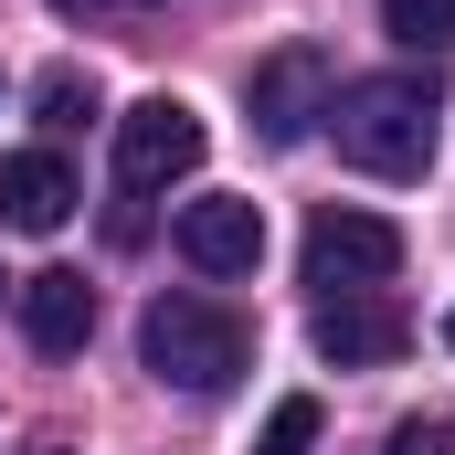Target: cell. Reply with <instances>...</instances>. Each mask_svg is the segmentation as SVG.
<instances>
[{"instance_id":"cell-5","label":"cell","mask_w":455,"mask_h":455,"mask_svg":"<svg viewBox=\"0 0 455 455\" xmlns=\"http://www.w3.org/2000/svg\"><path fill=\"white\" fill-rule=\"evenodd\" d=\"M180 170H202V116L180 107V96H138V107L116 116V180L127 191H159Z\"/></svg>"},{"instance_id":"cell-14","label":"cell","mask_w":455,"mask_h":455,"mask_svg":"<svg viewBox=\"0 0 455 455\" xmlns=\"http://www.w3.org/2000/svg\"><path fill=\"white\" fill-rule=\"evenodd\" d=\"M21 455H75V445H64V435H32V445H21Z\"/></svg>"},{"instance_id":"cell-8","label":"cell","mask_w":455,"mask_h":455,"mask_svg":"<svg viewBox=\"0 0 455 455\" xmlns=\"http://www.w3.org/2000/svg\"><path fill=\"white\" fill-rule=\"evenodd\" d=\"M180 254H191L202 275H254V254H265V212L233 202V191H212V202L180 212Z\"/></svg>"},{"instance_id":"cell-10","label":"cell","mask_w":455,"mask_h":455,"mask_svg":"<svg viewBox=\"0 0 455 455\" xmlns=\"http://www.w3.org/2000/svg\"><path fill=\"white\" fill-rule=\"evenodd\" d=\"M381 32L403 53H445L455 43V0H381Z\"/></svg>"},{"instance_id":"cell-4","label":"cell","mask_w":455,"mask_h":455,"mask_svg":"<svg viewBox=\"0 0 455 455\" xmlns=\"http://www.w3.org/2000/svg\"><path fill=\"white\" fill-rule=\"evenodd\" d=\"M329 96H339V75H329V53H318V43L265 53V64H254V85H243V107H254V127H265V148H297L307 127H329Z\"/></svg>"},{"instance_id":"cell-11","label":"cell","mask_w":455,"mask_h":455,"mask_svg":"<svg viewBox=\"0 0 455 455\" xmlns=\"http://www.w3.org/2000/svg\"><path fill=\"white\" fill-rule=\"evenodd\" d=\"M254 455H318V392H286V403L265 413Z\"/></svg>"},{"instance_id":"cell-3","label":"cell","mask_w":455,"mask_h":455,"mask_svg":"<svg viewBox=\"0 0 455 455\" xmlns=\"http://www.w3.org/2000/svg\"><path fill=\"white\" fill-rule=\"evenodd\" d=\"M392 275H403V233L381 223V212H339L329 202L307 223V286L318 297H381Z\"/></svg>"},{"instance_id":"cell-7","label":"cell","mask_w":455,"mask_h":455,"mask_svg":"<svg viewBox=\"0 0 455 455\" xmlns=\"http://www.w3.org/2000/svg\"><path fill=\"white\" fill-rule=\"evenodd\" d=\"M21 339L43 349V360H75V349L96 339V286H85L75 265H43V275H21Z\"/></svg>"},{"instance_id":"cell-12","label":"cell","mask_w":455,"mask_h":455,"mask_svg":"<svg viewBox=\"0 0 455 455\" xmlns=\"http://www.w3.org/2000/svg\"><path fill=\"white\" fill-rule=\"evenodd\" d=\"M32 107H43V127H85V116H96V75H75V64H53V75L32 85Z\"/></svg>"},{"instance_id":"cell-1","label":"cell","mask_w":455,"mask_h":455,"mask_svg":"<svg viewBox=\"0 0 455 455\" xmlns=\"http://www.w3.org/2000/svg\"><path fill=\"white\" fill-rule=\"evenodd\" d=\"M435 85L424 75H360L329 96V138H339L349 170H371V180H424L435 170Z\"/></svg>"},{"instance_id":"cell-15","label":"cell","mask_w":455,"mask_h":455,"mask_svg":"<svg viewBox=\"0 0 455 455\" xmlns=\"http://www.w3.org/2000/svg\"><path fill=\"white\" fill-rule=\"evenodd\" d=\"M445 349H455V307H445Z\"/></svg>"},{"instance_id":"cell-13","label":"cell","mask_w":455,"mask_h":455,"mask_svg":"<svg viewBox=\"0 0 455 455\" xmlns=\"http://www.w3.org/2000/svg\"><path fill=\"white\" fill-rule=\"evenodd\" d=\"M381 455H455V424H445V413H413V424H392Z\"/></svg>"},{"instance_id":"cell-2","label":"cell","mask_w":455,"mask_h":455,"mask_svg":"<svg viewBox=\"0 0 455 455\" xmlns=\"http://www.w3.org/2000/svg\"><path fill=\"white\" fill-rule=\"evenodd\" d=\"M138 349H148V371H159L170 392H191V403H223L233 381H243V360H254L243 318L212 307V297H159V307L138 318Z\"/></svg>"},{"instance_id":"cell-6","label":"cell","mask_w":455,"mask_h":455,"mask_svg":"<svg viewBox=\"0 0 455 455\" xmlns=\"http://www.w3.org/2000/svg\"><path fill=\"white\" fill-rule=\"evenodd\" d=\"M307 339H318V360H339V371H381V360H403L413 329H403L392 297H318Z\"/></svg>"},{"instance_id":"cell-9","label":"cell","mask_w":455,"mask_h":455,"mask_svg":"<svg viewBox=\"0 0 455 455\" xmlns=\"http://www.w3.org/2000/svg\"><path fill=\"white\" fill-rule=\"evenodd\" d=\"M64 212H75V170L53 148H11L0 159V223L11 233H64Z\"/></svg>"}]
</instances>
